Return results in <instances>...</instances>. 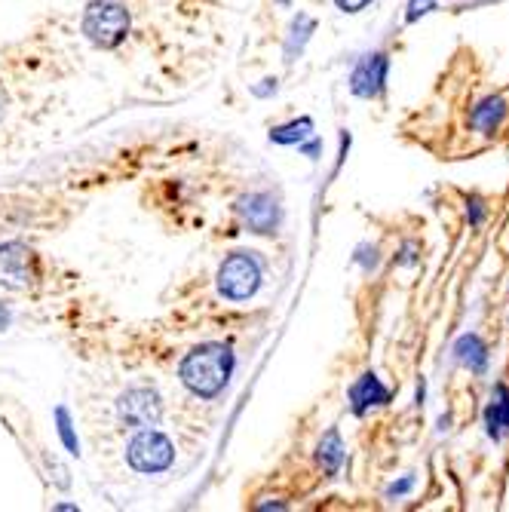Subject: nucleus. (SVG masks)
I'll use <instances>...</instances> for the list:
<instances>
[{
  "instance_id": "nucleus-1",
  "label": "nucleus",
  "mask_w": 509,
  "mask_h": 512,
  "mask_svg": "<svg viewBox=\"0 0 509 512\" xmlns=\"http://www.w3.org/2000/svg\"><path fill=\"white\" fill-rule=\"evenodd\" d=\"M237 356L227 344H200L178 365V378L197 399H215L234 375Z\"/></svg>"
},
{
  "instance_id": "nucleus-2",
  "label": "nucleus",
  "mask_w": 509,
  "mask_h": 512,
  "mask_svg": "<svg viewBox=\"0 0 509 512\" xmlns=\"http://www.w3.org/2000/svg\"><path fill=\"white\" fill-rule=\"evenodd\" d=\"M83 34L99 50H117L132 28V16L117 0H92L83 13Z\"/></svg>"
},
{
  "instance_id": "nucleus-3",
  "label": "nucleus",
  "mask_w": 509,
  "mask_h": 512,
  "mask_svg": "<svg viewBox=\"0 0 509 512\" xmlns=\"http://www.w3.org/2000/svg\"><path fill=\"white\" fill-rule=\"evenodd\" d=\"M126 463L142 476L166 473L175 463V445L166 433H160L154 427L135 430V436L126 445Z\"/></svg>"
},
{
  "instance_id": "nucleus-4",
  "label": "nucleus",
  "mask_w": 509,
  "mask_h": 512,
  "mask_svg": "<svg viewBox=\"0 0 509 512\" xmlns=\"http://www.w3.org/2000/svg\"><path fill=\"white\" fill-rule=\"evenodd\" d=\"M261 261L255 252H230L218 267V292L227 301H249L261 286Z\"/></svg>"
},
{
  "instance_id": "nucleus-5",
  "label": "nucleus",
  "mask_w": 509,
  "mask_h": 512,
  "mask_svg": "<svg viewBox=\"0 0 509 512\" xmlns=\"http://www.w3.org/2000/svg\"><path fill=\"white\" fill-rule=\"evenodd\" d=\"M117 417L120 424H126L129 430H145V427H157L163 417V402L160 393L151 387H129L120 393L117 399Z\"/></svg>"
},
{
  "instance_id": "nucleus-6",
  "label": "nucleus",
  "mask_w": 509,
  "mask_h": 512,
  "mask_svg": "<svg viewBox=\"0 0 509 512\" xmlns=\"http://www.w3.org/2000/svg\"><path fill=\"white\" fill-rule=\"evenodd\" d=\"M237 215L240 221L252 230V234H261V237H270L280 230V221H283V209L276 203L270 194L264 191H252V194H243L237 200Z\"/></svg>"
},
{
  "instance_id": "nucleus-7",
  "label": "nucleus",
  "mask_w": 509,
  "mask_h": 512,
  "mask_svg": "<svg viewBox=\"0 0 509 512\" xmlns=\"http://www.w3.org/2000/svg\"><path fill=\"white\" fill-rule=\"evenodd\" d=\"M387 74H390V59L384 53H368L356 62L350 74V89L359 99H378L387 89Z\"/></svg>"
},
{
  "instance_id": "nucleus-8",
  "label": "nucleus",
  "mask_w": 509,
  "mask_h": 512,
  "mask_svg": "<svg viewBox=\"0 0 509 512\" xmlns=\"http://www.w3.org/2000/svg\"><path fill=\"white\" fill-rule=\"evenodd\" d=\"M37 279V258L25 243L0 246V283L13 289H28Z\"/></svg>"
},
{
  "instance_id": "nucleus-9",
  "label": "nucleus",
  "mask_w": 509,
  "mask_h": 512,
  "mask_svg": "<svg viewBox=\"0 0 509 512\" xmlns=\"http://www.w3.org/2000/svg\"><path fill=\"white\" fill-rule=\"evenodd\" d=\"M390 402V390L381 384V378L375 375V371H365V375L350 387V408L353 414H365L372 411L375 405H387Z\"/></svg>"
},
{
  "instance_id": "nucleus-10",
  "label": "nucleus",
  "mask_w": 509,
  "mask_h": 512,
  "mask_svg": "<svg viewBox=\"0 0 509 512\" xmlns=\"http://www.w3.org/2000/svg\"><path fill=\"white\" fill-rule=\"evenodd\" d=\"M485 427L491 439H503L509 430V387L506 384L494 387V396L485 408Z\"/></svg>"
},
{
  "instance_id": "nucleus-11",
  "label": "nucleus",
  "mask_w": 509,
  "mask_h": 512,
  "mask_svg": "<svg viewBox=\"0 0 509 512\" xmlns=\"http://www.w3.org/2000/svg\"><path fill=\"white\" fill-rule=\"evenodd\" d=\"M316 463H319L326 476H338L341 473V467H344V442H341V433L338 430H329L326 436L319 439V445H316Z\"/></svg>"
},
{
  "instance_id": "nucleus-12",
  "label": "nucleus",
  "mask_w": 509,
  "mask_h": 512,
  "mask_svg": "<svg viewBox=\"0 0 509 512\" xmlns=\"http://www.w3.org/2000/svg\"><path fill=\"white\" fill-rule=\"evenodd\" d=\"M454 359L460 365H467L470 371H476V375H482V371L488 368V347L482 344L479 335H464L454 344Z\"/></svg>"
},
{
  "instance_id": "nucleus-13",
  "label": "nucleus",
  "mask_w": 509,
  "mask_h": 512,
  "mask_svg": "<svg viewBox=\"0 0 509 512\" xmlns=\"http://www.w3.org/2000/svg\"><path fill=\"white\" fill-rule=\"evenodd\" d=\"M503 117H506V102H503L500 96H491V99H485V102H479V105L473 108L470 126L479 129L482 135H491V132L500 126Z\"/></svg>"
},
{
  "instance_id": "nucleus-14",
  "label": "nucleus",
  "mask_w": 509,
  "mask_h": 512,
  "mask_svg": "<svg viewBox=\"0 0 509 512\" xmlns=\"http://www.w3.org/2000/svg\"><path fill=\"white\" fill-rule=\"evenodd\" d=\"M313 135V120L310 117H301V120H292V123H283V126H273L270 129V142L273 145H301Z\"/></svg>"
},
{
  "instance_id": "nucleus-15",
  "label": "nucleus",
  "mask_w": 509,
  "mask_h": 512,
  "mask_svg": "<svg viewBox=\"0 0 509 512\" xmlns=\"http://www.w3.org/2000/svg\"><path fill=\"white\" fill-rule=\"evenodd\" d=\"M313 31H316V22L304 13H298V19L289 28V37H286V62H295V56H301L304 43L310 40Z\"/></svg>"
},
{
  "instance_id": "nucleus-16",
  "label": "nucleus",
  "mask_w": 509,
  "mask_h": 512,
  "mask_svg": "<svg viewBox=\"0 0 509 512\" xmlns=\"http://www.w3.org/2000/svg\"><path fill=\"white\" fill-rule=\"evenodd\" d=\"M56 424H59V439H62V445H65L71 454H80V439H77V433H74L71 414H68V408H65V405H59V408H56Z\"/></svg>"
},
{
  "instance_id": "nucleus-17",
  "label": "nucleus",
  "mask_w": 509,
  "mask_h": 512,
  "mask_svg": "<svg viewBox=\"0 0 509 512\" xmlns=\"http://www.w3.org/2000/svg\"><path fill=\"white\" fill-rule=\"evenodd\" d=\"M436 7H439L436 0H408V13H405V22H408V25H414L418 19H424L427 13H433Z\"/></svg>"
},
{
  "instance_id": "nucleus-18",
  "label": "nucleus",
  "mask_w": 509,
  "mask_h": 512,
  "mask_svg": "<svg viewBox=\"0 0 509 512\" xmlns=\"http://www.w3.org/2000/svg\"><path fill=\"white\" fill-rule=\"evenodd\" d=\"M356 261H359L365 270H372V267L378 264V249H375V246H359V252H356Z\"/></svg>"
},
{
  "instance_id": "nucleus-19",
  "label": "nucleus",
  "mask_w": 509,
  "mask_h": 512,
  "mask_svg": "<svg viewBox=\"0 0 509 512\" xmlns=\"http://www.w3.org/2000/svg\"><path fill=\"white\" fill-rule=\"evenodd\" d=\"M368 4H372V0H335V7H338L341 13H350V16H353V13H362Z\"/></svg>"
},
{
  "instance_id": "nucleus-20",
  "label": "nucleus",
  "mask_w": 509,
  "mask_h": 512,
  "mask_svg": "<svg viewBox=\"0 0 509 512\" xmlns=\"http://www.w3.org/2000/svg\"><path fill=\"white\" fill-rule=\"evenodd\" d=\"M414 488V476H405L402 482H393L390 488H387V497H402V494H408Z\"/></svg>"
},
{
  "instance_id": "nucleus-21",
  "label": "nucleus",
  "mask_w": 509,
  "mask_h": 512,
  "mask_svg": "<svg viewBox=\"0 0 509 512\" xmlns=\"http://www.w3.org/2000/svg\"><path fill=\"white\" fill-rule=\"evenodd\" d=\"M264 83H267V86H255V89H252L258 99H267V96H273V92H276V77H267Z\"/></svg>"
},
{
  "instance_id": "nucleus-22",
  "label": "nucleus",
  "mask_w": 509,
  "mask_h": 512,
  "mask_svg": "<svg viewBox=\"0 0 509 512\" xmlns=\"http://www.w3.org/2000/svg\"><path fill=\"white\" fill-rule=\"evenodd\" d=\"M470 218H473V224H482V203L476 197L470 200Z\"/></svg>"
},
{
  "instance_id": "nucleus-23",
  "label": "nucleus",
  "mask_w": 509,
  "mask_h": 512,
  "mask_svg": "<svg viewBox=\"0 0 509 512\" xmlns=\"http://www.w3.org/2000/svg\"><path fill=\"white\" fill-rule=\"evenodd\" d=\"M7 325H10V307L0 301V332H7Z\"/></svg>"
},
{
  "instance_id": "nucleus-24",
  "label": "nucleus",
  "mask_w": 509,
  "mask_h": 512,
  "mask_svg": "<svg viewBox=\"0 0 509 512\" xmlns=\"http://www.w3.org/2000/svg\"><path fill=\"white\" fill-rule=\"evenodd\" d=\"M301 151H304L307 157H313V160H316V154H319V142H310V145H304V142H301Z\"/></svg>"
}]
</instances>
